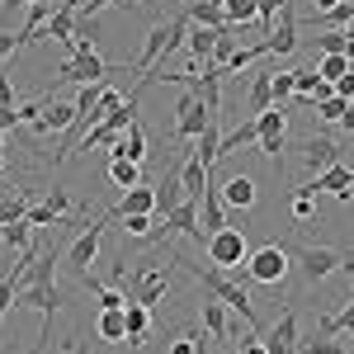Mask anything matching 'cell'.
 <instances>
[{"mask_svg":"<svg viewBox=\"0 0 354 354\" xmlns=\"http://www.w3.org/2000/svg\"><path fill=\"white\" fill-rule=\"evenodd\" d=\"M15 307H38V317H43V340H53V317H57V307H62V293H57V250L53 245L38 250L28 279L19 283V293H15Z\"/></svg>","mask_w":354,"mask_h":354,"instance_id":"6da1fadb","label":"cell"},{"mask_svg":"<svg viewBox=\"0 0 354 354\" xmlns=\"http://www.w3.org/2000/svg\"><path fill=\"white\" fill-rule=\"evenodd\" d=\"M170 260L189 274V279H198V288H203V293H213V298L227 302V307L245 322V330H260V317H255V307H250V298H245V288L236 283V279H227V270H218V265H194V260L175 255V250H170Z\"/></svg>","mask_w":354,"mask_h":354,"instance_id":"7a4b0ae2","label":"cell"},{"mask_svg":"<svg viewBox=\"0 0 354 354\" xmlns=\"http://www.w3.org/2000/svg\"><path fill=\"white\" fill-rule=\"evenodd\" d=\"M194 19L189 15H175V19H161V24H151V33H147V43H142V57L133 62V71L142 76V81H156L161 76V57H170L185 38H189Z\"/></svg>","mask_w":354,"mask_h":354,"instance_id":"3957f363","label":"cell"},{"mask_svg":"<svg viewBox=\"0 0 354 354\" xmlns=\"http://www.w3.org/2000/svg\"><path fill=\"white\" fill-rule=\"evenodd\" d=\"M288 265H293V255H288V245H255L250 250V260H245L241 270H232L236 279H250V283H265V288H274V283H283L288 279Z\"/></svg>","mask_w":354,"mask_h":354,"instance_id":"277c9868","label":"cell"},{"mask_svg":"<svg viewBox=\"0 0 354 354\" xmlns=\"http://www.w3.org/2000/svg\"><path fill=\"white\" fill-rule=\"evenodd\" d=\"M288 255H293V265H298L302 283H322L326 274L345 270V260H350V255H340V250L326 245V241H293V245H288Z\"/></svg>","mask_w":354,"mask_h":354,"instance_id":"5b68a950","label":"cell"},{"mask_svg":"<svg viewBox=\"0 0 354 354\" xmlns=\"http://www.w3.org/2000/svg\"><path fill=\"white\" fill-rule=\"evenodd\" d=\"M208 265H218V270H241L245 260H250V241H245L241 227H222L208 236Z\"/></svg>","mask_w":354,"mask_h":354,"instance_id":"8992f818","label":"cell"},{"mask_svg":"<svg viewBox=\"0 0 354 354\" xmlns=\"http://www.w3.org/2000/svg\"><path fill=\"white\" fill-rule=\"evenodd\" d=\"M109 71H113V66L95 53V48H81V43H76V48H71V57L57 66V81H81V85H90V81H109Z\"/></svg>","mask_w":354,"mask_h":354,"instance_id":"52a82bcc","label":"cell"},{"mask_svg":"<svg viewBox=\"0 0 354 354\" xmlns=\"http://www.w3.org/2000/svg\"><path fill=\"white\" fill-rule=\"evenodd\" d=\"M255 123H260V151L270 156L279 170H283V142H288V109L283 104H274V109L255 113Z\"/></svg>","mask_w":354,"mask_h":354,"instance_id":"ba28073f","label":"cell"},{"mask_svg":"<svg viewBox=\"0 0 354 354\" xmlns=\"http://www.w3.org/2000/svg\"><path fill=\"white\" fill-rule=\"evenodd\" d=\"M165 293H170V279H165V270H156L151 260H142V265H137V274H133V293H128V298L142 302V307H156Z\"/></svg>","mask_w":354,"mask_h":354,"instance_id":"9c48e42d","label":"cell"},{"mask_svg":"<svg viewBox=\"0 0 354 354\" xmlns=\"http://www.w3.org/2000/svg\"><path fill=\"white\" fill-rule=\"evenodd\" d=\"M104 227H109V222H85V232L81 236H76V241L66 245V265H71V270H90V265H95V255H100V241H104Z\"/></svg>","mask_w":354,"mask_h":354,"instance_id":"30bf717a","label":"cell"},{"mask_svg":"<svg viewBox=\"0 0 354 354\" xmlns=\"http://www.w3.org/2000/svg\"><path fill=\"white\" fill-rule=\"evenodd\" d=\"M71 123H76V104H62V100H48L43 109L28 118V128L38 137H48V133H71Z\"/></svg>","mask_w":354,"mask_h":354,"instance_id":"8fae6325","label":"cell"},{"mask_svg":"<svg viewBox=\"0 0 354 354\" xmlns=\"http://www.w3.org/2000/svg\"><path fill=\"white\" fill-rule=\"evenodd\" d=\"M208 118H213V113L203 109V100H198L194 90H189V95H180V109H175V137H180V142H189V137H198Z\"/></svg>","mask_w":354,"mask_h":354,"instance_id":"7c38bea8","label":"cell"},{"mask_svg":"<svg viewBox=\"0 0 354 354\" xmlns=\"http://www.w3.org/2000/svg\"><path fill=\"white\" fill-rule=\"evenodd\" d=\"M165 227L180 232V236H189V241H198V245H208L203 227H198V198H180V203L165 213Z\"/></svg>","mask_w":354,"mask_h":354,"instance_id":"4fadbf2b","label":"cell"},{"mask_svg":"<svg viewBox=\"0 0 354 354\" xmlns=\"http://www.w3.org/2000/svg\"><path fill=\"white\" fill-rule=\"evenodd\" d=\"M265 43H270V57H288L298 48V15H293L288 5L279 10V19H274V28L265 33Z\"/></svg>","mask_w":354,"mask_h":354,"instance_id":"5bb4252c","label":"cell"},{"mask_svg":"<svg viewBox=\"0 0 354 354\" xmlns=\"http://www.w3.org/2000/svg\"><path fill=\"white\" fill-rule=\"evenodd\" d=\"M260 340H265V350L270 354H293L298 350V312H293V307H283V317H279V322H274V330L270 335H260Z\"/></svg>","mask_w":354,"mask_h":354,"instance_id":"9a60e30c","label":"cell"},{"mask_svg":"<svg viewBox=\"0 0 354 354\" xmlns=\"http://www.w3.org/2000/svg\"><path fill=\"white\" fill-rule=\"evenodd\" d=\"M307 194H335V198H354V170H345V165L335 161L330 170H322L312 185H302Z\"/></svg>","mask_w":354,"mask_h":354,"instance_id":"2e32d148","label":"cell"},{"mask_svg":"<svg viewBox=\"0 0 354 354\" xmlns=\"http://www.w3.org/2000/svg\"><path fill=\"white\" fill-rule=\"evenodd\" d=\"M203 213H198V227H203V236H213V232H222V227H232L227 222V198H222V189H213V180H208V189H203Z\"/></svg>","mask_w":354,"mask_h":354,"instance_id":"e0dca14e","label":"cell"},{"mask_svg":"<svg viewBox=\"0 0 354 354\" xmlns=\"http://www.w3.org/2000/svg\"><path fill=\"white\" fill-rule=\"evenodd\" d=\"M227 312H232V307H227L222 298L203 293V307H198V326L208 330L213 340H227V335H232V322H227Z\"/></svg>","mask_w":354,"mask_h":354,"instance_id":"ac0fdd59","label":"cell"},{"mask_svg":"<svg viewBox=\"0 0 354 354\" xmlns=\"http://www.w3.org/2000/svg\"><path fill=\"white\" fill-rule=\"evenodd\" d=\"M194 156L208 165V170H213V161H222V123H218V118H208L203 133L194 137Z\"/></svg>","mask_w":354,"mask_h":354,"instance_id":"d6986e66","label":"cell"},{"mask_svg":"<svg viewBox=\"0 0 354 354\" xmlns=\"http://www.w3.org/2000/svg\"><path fill=\"white\" fill-rule=\"evenodd\" d=\"M109 156H128V161H147V128L142 123H133L128 133H118V142L109 147Z\"/></svg>","mask_w":354,"mask_h":354,"instance_id":"ffe728a7","label":"cell"},{"mask_svg":"<svg viewBox=\"0 0 354 354\" xmlns=\"http://www.w3.org/2000/svg\"><path fill=\"white\" fill-rule=\"evenodd\" d=\"M302 161H307L312 170H317V175H322V170H330V165L340 161V147H335L330 137H312V142L302 147Z\"/></svg>","mask_w":354,"mask_h":354,"instance_id":"44dd1931","label":"cell"},{"mask_svg":"<svg viewBox=\"0 0 354 354\" xmlns=\"http://www.w3.org/2000/svg\"><path fill=\"white\" fill-rule=\"evenodd\" d=\"M128 213H156V189H142V185L123 189L118 208H113V218H128Z\"/></svg>","mask_w":354,"mask_h":354,"instance_id":"7402d4cb","label":"cell"},{"mask_svg":"<svg viewBox=\"0 0 354 354\" xmlns=\"http://www.w3.org/2000/svg\"><path fill=\"white\" fill-rule=\"evenodd\" d=\"M180 180H185V198H203V189H208V165L189 151L185 165H180Z\"/></svg>","mask_w":354,"mask_h":354,"instance_id":"603a6c76","label":"cell"},{"mask_svg":"<svg viewBox=\"0 0 354 354\" xmlns=\"http://www.w3.org/2000/svg\"><path fill=\"white\" fill-rule=\"evenodd\" d=\"M274 109V71H255L250 76V118Z\"/></svg>","mask_w":354,"mask_h":354,"instance_id":"cb8c5ba5","label":"cell"},{"mask_svg":"<svg viewBox=\"0 0 354 354\" xmlns=\"http://www.w3.org/2000/svg\"><path fill=\"white\" fill-rule=\"evenodd\" d=\"M147 330H151V307H142V302L128 298V345H133V350L147 345Z\"/></svg>","mask_w":354,"mask_h":354,"instance_id":"d4e9b609","label":"cell"},{"mask_svg":"<svg viewBox=\"0 0 354 354\" xmlns=\"http://www.w3.org/2000/svg\"><path fill=\"white\" fill-rule=\"evenodd\" d=\"M218 33H222V28H203V24H194V28H189V38H185V43H189V53L198 57L203 66H213V48H218Z\"/></svg>","mask_w":354,"mask_h":354,"instance_id":"484cf974","label":"cell"},{"mask_svg":"<svg viewBox=\"0 0 354 354\" xmlns=\"http://www.w3.org/2000/svg\"><path fill=\"white\" fill-rule=\"evenodd\" d=\"M180 198H185V180H180V170H175V175H165L161 185H156V218H165Z\"/></svg>","mask_w":354,"mask_h":354,"instance_id":"4316f807","label":"cell"},{"mask_svg":"<svg viewBox=\"0 0 354 354\" xmlns=\"http://www.w3.org/2000/svg\"><path fill=\"white\" fill-rule=\"evenodd\" d=\"M81 283L90 288V293H95V298H100V312H118V307H128V298H123L118 288H109V283H100V279H95L90 270L81 274Z\"/></svg>","mask_w":354,"mask_h":354,"instance_id":"83f0119b","label":"cell"},{"mask_svg":"<svg viewBox=\"0 0 354 354\" xmlns=\"http://www.w3.org/2000/svg\"><path fill=\"white\" fill-rule=\"evenodd\" d=\"M33 232H38V227H33L28 218L0 222V241H5V245H15V250H28V245H33Z\"/></svg>","mask_w":354,"mask_h":354,"instance_id":"f1b7e54d","label":"cell"},{"mask_svg":"<svg viewBox=\"0 0 354 354\" xmlns=\"http://www.w3.org/2000/svg\"><path fill=\"white\" fill-rule=\"evenodd\" d=\"M222 198H227V208H250V203H255V185H250L245 175H232V180L222 185Z\"/></svg>","mask_w":354,"mask_h":354,"instance_id":"f546056e","label":"cell"},{"mask_svg":"<svg viewBox=\"0 0 354 354\" xmlns=\"http://www.w3.org/2000/svg\"><path fill=\"white\" fill-rule=\"evenodd\" d=\"M100 335L118 345V340H128V307H118V312H100Z\"/></svg>","mask_w":354,"mask_h":354,"instance_id":"4dcf8cb0","label":"cell"},{"mask_svg":"<svg viewBox=\"0 0 354 354\" xmlns=\"http://www.w3.org/2000/svg\"><path fill=\"white\" fill-rule=\"evenodd\" d=\"M222 15H227L232 28H241L250 19H260V0H222Z\"/></svg>","mask_w":354,"mask_h":354,"instance_id":"1f68e13d","label":"cell"},{"mask_svg":"<svg viewBox=\"0 0 354 354\" xmlns=\"http://www.w3.org/2000/svg\"><path fill=\"white\" fill-rule=\"evenodd\" d=\"M109 180L118 185V189H133V185H142V165L128 161V156H113L109 161Z\"/></svg>","mask_w":354,"mask_h":354,"instance_id":"d6a6232c","label":"cell"},{"mask_svg":"<svg viewBox=\"0 0 354 354\" xmlns=\"http://www.w3.org/2000/svg\"><path fill=\"white\" fill-rule=\"evenodd\" d=\"M350 66H354V57H345V53H322V62H317V76L335 85L345 71H350Z\"/></svg>","mask_w":354,"mask_h":354,"instance_id":"836d02e7","label":"cell"},{"mask_svg":"<svg viewBox=\"0 0 354 354\" xmlns=\"http://www.w3.org/2000/svg\"><path fill=\"white\" fill-rule=\"evenodd\" d=\"M288 213H293V222H312V218H317V194H307L302 185H293V203H288Z\"/></svg>","mask_w":354,"mask_h":354,"instance_id":"e575fe53","label":"cell"},{"mask_svg":"<svg viewBox=\"0 0 354 354\" xmlns=\"http://www.w3.org/2000/svg\"><path fill=\"white\" fill-rule=\"evenodd\" d=\"M350 340H335V335H322V340H298V354H345Z\"/></svg>","mask_w":354,"mask_h":354,"instance_id":"d590c367","label":"cell"},{"mask_svg":"<svg viewBox=\"0 0 354 354\" xmlns=\"http://www.w3.org/2000/svg\"><path fill=\"white\" fill-rule=\"evenodd\" d=\"M317 48H322V53H345V57H354V38H350V33H340V28H326V33L317 38Z\"/></svg>","mask_w":354,"mask_h":354,"instance_id":"8d00e7d4","label":"cell"},{"mask_svg":"<svg viewBox=\"0 0 354 354\" xmlns=\"http://www.w3.org/2000/svg\"><path fill=\"white\" fill-rule=\"evenodd\" d=\"M24 213H28V198H24V194H15V189L0 194V222H15V218H24Z\"/></svg>","mask_w":354,"mask_h":354,"instance_id":"74e56055","label":"cell"},{"mask_svg":"<svg viewBox=\"0 0 354 354\" xmlns=\"http://www.w3.org/2000/svg\"><path fill=\"white\" fill-rule=\"evenodd\" d=\"M345 113H350V100H340V95H330V100L317 104V118H322V123H340Z\"/></svg>","mask_w":354,"mask_h":354,"instance_id":"f35d334b","label":"cell"},{"mask_svg":"<svg viewBox=\"0 0 354 354\" xmlns=\"http://www.w3.org/2000/svg\"><path fill=\"white\" fill-rule=\"evenodd\" d=\"M293 90H298V76H293V71H274V104H283V109H288Z\"/></svg>","mask_w":354,"mask_h":354,"instance_id":"ab89813d","label":"cell"},{"mask_svg":"<svg viewBox=\"0 0 354 354\" xmlns=\"http://www.w3.org/2000/svg\"><path fill=\"white\" fill-rule=\"evenodd\" d=\"M236 48H241V43H236V38H232V28H222L218 33V48H213V66H227V62H232V53H236Z\"/></svg>","mask_w":354,"mask_h":354,"instance_id":"60d3db41","label":"cell"},{"mask_svg":"<svg viewBox=\"0 0 354 354\" xmlns=\"http://www.w3.org/2000/svg\"><path fill=\"white\" fill-rule=\"evenodd\" d=\"M170 354H208V345H203V340H198V335H180V340H170Z\"/></svg>","mask_w":354,"mask_h":354,"instance_id":"b9f144b4","label":"cell"},{"mask_svg":"<svg viewBox=\"0 0 354 354\" xmlns=\"http://www.w3.org/2000/svg\"><path fill=\"white\" fill-rule=\"evenodd\" d=\"M24 43H19V33H10V28H0V66H5V57L10 53H19Z\"/></svg>","mask_w":354,"mask_h":354,"instance_id":"7bdbcfd3","label":"cell"},{"mask_svg":"<svg viewBox=\"0 0 354 354\" xmlns=\"http://www.w3.org/2000/svg\"><path fill=\"white\" fill-rule=\"evenodd\" d=\"M24 123V113L15 109V104H0V133H10V128H19Z\"/></svg>","mask_w":354,"mask_h":354,"instance_id":"ee69618b","label":"cell"},{"mask_svg":"<svg viewBox=\"0 0 354 354\" xmlns=\"http://www.w3.org/2000/svg\"><path fill=\"white\" fill-rule=\"evenodd\" d=\"M335 95H340V100H354V66L340 76V81H335Z\"/></svg>","mask_w":354,"mask_h":354,"instance_id":"f6af8a7d","label":"cell"},{"mask_svg":"<svg viewBox=\"0 0 354 354\" xmlns=\"http://www.w3.org/2000/svg\"><path fill=\"white\" fill-rule=\"evenodd\" d=\"M241 354H270L265 340H260V330H250V340H241Z\"/></svg>","mask_w":354,"mask_h":354,"instance_id":"bcb514c9","label":"cell"},{"mask_svg":"<svg viewBox=\"0 0 354 354\" xmlns=\"http://www.w3.org/2000/svg\"><path fill=\"white\" fill-rule=\"evenodd\" d=\"M0 104H15V81L5 76V66H0Z\"/></svg>","mask_w":354,"mask_h":354,"instance_id":"7dc6e473","label":"cell"},{"mask_svg":"<svg viewBox=\"0 0 354 354\" xmlns=\"http://www.w3.org/2000/svg\"><path fill=\"white\" fill-rule=\"evenodd\" d=\"M109 5H118V0H81V15L95 19V15H100V10H109Z\"/></svg>","mask_w":354,"mask_h":354,"instance_id":"c3c4849f","label":"cell"},{"mask_svg":"<svg viewBox=\"0 0 354 354\" xmlns=\"http://www.w3.org/2000/svg\"><path fill=\"white\" fill-rule=\"evenodd\" d=\"M335 5H345V0H312V19H317V15H330Z\"/></svg>","mask_w":354,"mask_h":354,"instance_id":"681fc988","label":"cell"},{"mask_svg":"<svg viewBox=\"0 0 354 354\" xmlns=\"http://www.w3.org/2000/svg\"><path fill=\"white\" fill-rule=\"evenodd\" d=\"M340 123H345V133H354V104H350V113H345Z\"/></svg>","mask_w":354,"mask_h":354,"instance_id":"f907efd6","label":"cell"},{"mask_svg":"<svg viewBox=\"0 0 354 354\" xmlns=\"http://www.w3.org/2000/svg\"><path fill=\"white\" fill-rule=\"evenodd\" d=\"M118 5H142V0H118Z\"/></svg>","mask_w":354,"mask_h":354,"instance_id":"816d5d0a","label":"cell"},{"mask_svg":"<svg viewBox=\"0 0 354 354\" xmlns=\"http://www.w3.org/2000/svg\"><path fill=\"white\" fill-rule=\"evenodd\" d=\"M5 165H10V161H5V156H0V175H5Z\"/></svg>","mask_w":354,"mask_h":354,"instance_id":"f5cc1de1","label":"cell"},{"mask_svg":"<svg viewBox=\"0 0 354 354\" xmlns=\"http://www.w3.org/2000/svg\"><path fill=\"white\" fill-rule=\"evenodd\" d=\"M345 33H350V38H354V19H350V28H345Z\"/></svg>","mask_w":354,"mask_h":354,"instance_id":"db71d44e","label":"cell"},{"mask_svg":"<svg viewBox=\"0 0 354 354\" xmlns=\"http://www.w3.org/2000/svg\"><path fill=\"white\" fill-rule=\"evenodd\" d=\"M350 345H354V330H350Z\"/></svg>","mask_w":354,"mask_h":354,"instance_id":"11a10c76","label":"cell"},{"mask_svg":"<svg viewBox=\"0 0 354 354\" xmlns=\"http://www.w3.org/2000/svg\"><path fill=\"white\" fill-rule=\"evenodd\" d=\"M28 5H38V0H28Z\"/></svg>","mask_w":354,"mask_h":354,"instance_id":"9f6ffc18","label":"cell"},{"mask_svg":"<svg viewBox=\"0 0 354 354\" xmlns=\"http://www.w3.org/2000/svg\"><path fill=\"white\" fill-rule=\"evenodd\" d=\"M350 283H354V274H350Z\"/></svg>","mask_w":354,"mask_h":354,"instance_id":"6f0895ef","label":"cell"},{"mask_svg":"<svg viewBox=\"0 0 354 354\" xmlns=\"http://www.w3.org/2000/svg\"><path fill=\"white\" fill-rule=\"evenodd\" d=\"M0 137H5V133H0Z\"/></svg>","mask_w":354,"mask_h":354,"instance_id":"680465c9","label":"cell"},{"mask_svg":"<svg viewBox=\"0 0 354 354\" xmlns=\"http://www.w3.org/2000/svg\"><path fill=\"white\" fill-rule=\"evenodd\" d=\"M350 104H354V100H350Z\"/></svg>","mask_w":354,"mask_h":354,"instance_id":"91938a15","label":"cell"}]
</instances>
